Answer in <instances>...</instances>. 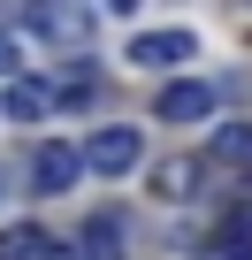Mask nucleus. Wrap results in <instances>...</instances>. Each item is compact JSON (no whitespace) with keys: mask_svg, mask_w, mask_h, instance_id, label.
Instances as JSON below:
<instances>
[{"mask_svg":"<svg viewBox=\"0 0 252 260\" xmlns=\"http://www.w3.org/2000/svg\"><path fill=\"white\" fill-rule=\"evenodd\" d=\"M16 23H23L39 46H54V54H84V46H92V31H99L84 0H23Z\"/></svg>","mask_w":252,"mask_h":260,"instance_id":"obj_1","label":"nucleus"},{"mask_svg":"<svg viewBox=\"0 0 252 260\" xmlns=\"http://www.w3.org/2000/svg\"><path fill=\"white\" fill-rule=\"evenodd\" d=\"M138 153H146V146H138V130H122V122L84 138V169H92V176H130V169H138Z\"/></svg>","mask_w":252,"mask_h":260,"instance_id":"obj_2","label":"nucleus"},{"mask_svg":"<svg viewBox=\"0 0 252 260\" xmlns=\"http://www.w3.org/2000/svg\"><path fill=\"white\" fill-rule=\"evenodd\" d=\"M191 54H199L191 31H138V39H130V61H138V69H184Z\"/></svg>","mask_w":252,"mask_h":260,"instance_id":"obj_3","label":"nucleus"},{"mask_svg":"<svg viewBox=\"0 0 252 260\" xmlns=\"http://www.w3.org/2000/svg\"><path fill=\"white\" fill-rule=\"evenodd\" d=\"M153 115H161V122H206V115H214V84H199V77H176V84H161Z\"/></svg>","mask_w":252,"mask_h":260,"instance_id":"obj_4","label":"nucleus"},{"mask_svg":"<svg viewBox=\"0 0 252 260\" xmlns=\"http://www.w3.org/2000/svg\"><path fill=\"white\" fill-rule=\"evenodd\" d=\"M77 176H84V146L46 138V146H39V161H31V184H39V191H69Z\"/></svg>","mask_w":252,"mask_h":260,"instance_id":"obj_5","label":"nucleus"},{"mask_svg":"<svg viewBox=\"0 0 252 260\" xmlns=\"http://www.w3.org/2000/svg\"><path fill=\"white\" fill-rule=\"evenodd\" d=\"M206 252H214V260H252V199H237V207L222 214V230H214Z\"/></svg>","mask_w":252,"mask_h":260,"instance_id":"obj_6","label":"nucleus"},{"mask_svg":"<svg viewBox=\"0 0 252 260\" xmlns=\"http://www.w3.org/2000/svg\"><path fill=\"white\" fill-rule=\"evenodd\" d=\"M54 100H61L54 84H39V77H8V100H0V115H16V122H39Z\"/></svg>","mask_w":252,"mask_h":260,"instance_id":"obj_7","label":"nucleus"},{"mask_svg":"<svg viewBox=\"0 0 252 260\" xmlns=\"http://www.w3.org/2000/svg\"><path fill=\"white\" fill-rule=\"evenodd\" d=\"M206 161H222V169H252V122H222L214 138H206Z\"/></svg>","mask_w":252,"mask_h":260,"instance_id":"obj_8","label":"nucleus"},{"mask_svg":"<svg viewBox=\"0 0 252 260\" xmlns=\"http://www.w3.org/2000/svg\"><path fill=\"white\" fill-rule=\"evenodd\" d=\"M84 252L92 260H122V214H92L84 222Z\"/></svg>","mask_w":252,"mask_h":260,"instance_id":"obj_9","label":"nucleus"},{"mask_svg":"<svg viewBox=\"0 0 252 260\" xmlns=\"http://www.w3.org/2000/svg\"><path fill=\"white\" fill-rule=\"evenodd\" d=\"M46 245H54V237H46L39 222H16L8 237H0V260H46Z\"/></svg>","mask_w":252,"mask_h":260,"instance_id":"obj_10","label":"nucleus"},{"mask_svg":"<svg viewBox=\"0 0 252 260\" xmlns=\"http://www.w3.org/2000/svg\"><path fill=\"white\" fill-rule=\"evenodd\" d=\"M153 191H161V199H191V191H199V161H161Z\"/></svg>","mask_w":252,"mask_h":260,"instance_id":"obj_11","label":"nucleus"},{"mask_svg":"<svg viewBox=\"0 0 252 260\" xmlns=\"http://www.w3.org/2000/svg\"><path fill=\"white\" fill-rule=\"evenodd\" d=\"M54 92H61V100H92V92H99V77H92V69H69Z\"/></svg>","mask_w":252,"mask_h":260,"instance_id":"obj_12","label":"nucleus"},{"mask_svg":"<svg viewBox=\"0 0 252 260\" xmlns=\"http://www.w3.org/2000/svg\"><path fill=\"white\" fill-rule=\"evenodd\" d=\"M16 61H23L16 54V31H0V77H16Z\"/></svg>","mask_w":252,"mask_h":260,"instance_id":"obj_13","label":"nucleus"},{"mask_svg":"<svg viewBox=\"0 0 252 260\" xmlns=\"http://www.w3.org/2000/svg\"><path fill=\"white\" fill-rule=\"evenodd\" d=\"M46 260H92V252H84V245H69V237H54V245H46Z\"/></svg>","mask_w":252,"mask_h":260,"instance_id":"obj_14","label":"nucleus"},{"mask_svg":"<svg viewBox=\"0 0 252 260\" xmlns=\"http://www.w3.org/2000/svg\"><path fill=\"white\" fill-rule=\"evenodd\" d=\"M107 8H122V16H130V8H138V0H107Z\"/></svg>","mask_w":252,"mask_h":260,"instance_id":"obj_15","label":"nucleus"}]
</instances>
